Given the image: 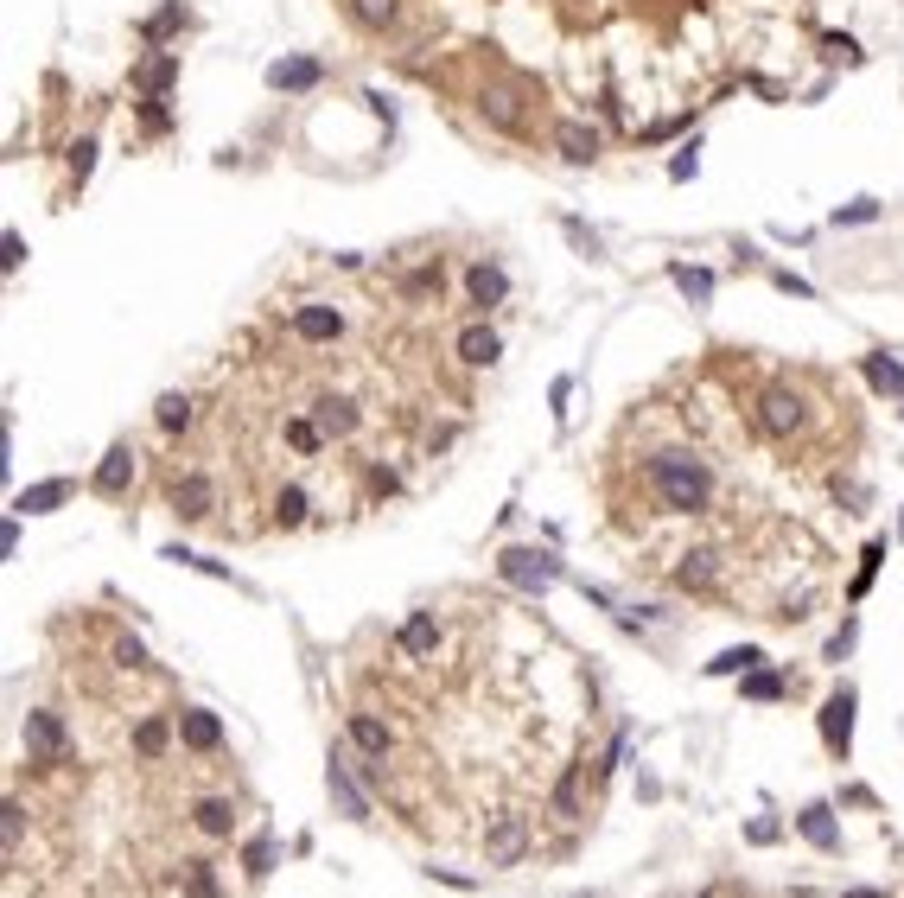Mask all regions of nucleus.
<instances>
[{
    "mask_svg": "<svg viewBox=\"0 0 904 898\" xmlns=\"http://www.w3.org/2000/svg\"><path fill=\"white\" fill-rule=\"evenodd\" d=\"M643 478H650L656 504L675 510V516H701L707 504H714V472H707V459L688 453V446H663V453H650Z\"/></svg>",
    "mask_w": 904,
    "mask_h": 898,
    "instance_id": "obj_1",
    "label": "nucleus"
},
{
    "mask_svg": "<svg viewBox=\"0 0 904 898\" xmlns=\"http://www.w3.org/2000/svg\"><path fill=\"white\" fill-rule=\"evenodd\" d=\"M535 109H542V90H529L523 77H491V83H478V115H484L497 134H529Z\"/></svg>",
    "mask_w": 904,
    "mask_h": 898,
    "instance_id": "obj_2",
    "label": "nucleus"
},
{
    "mask_svg": "<svg viewBox=\"0 0 904 898\" xmlns=\"http://www.w3.org/2000/svg\"><path fill=\"white\" fill-rule=\"evenodd\" d=\"M809 421V402H803V389H790V383H771V389H758V427L771 440H790L796 427Z\"/></svg>",
    "mask_w": 904,
    "mask_h": 898,
    "instance_id": "obj_3",
    "label": "nucleus"
},
{
    "mask_svg": "<svg viewBox=\"0 0 904 898\" xmlns=\"http://www.w3.org/2000/svg\"><path fill=\"white\" fill-rule=\"evenodd\" d=\"M497 574L510 586H523V593H548L554 580H561V561L548 555V548H503L497 555Z\"/></svg>",
    "mask_w": 904,
    "mask_h": 898,
    "instance_id": "obj_4",
    "label": "nucleus"
},
{
    "mask_svg": "<svg viewBox=\"0 0 904 898\" xmlns=\"http://www.w3.org/2000/svg\"><path fill=\"white\" fill-rule=\"evenodd\" d=\"M287 325H293L300 344H338L344 338V306L338 300H300L287 313Z\"/></svg>",
    "mask_w": 904,
    "mask_h": 898,
    "instance_id": "obj_5",
    "label": "nucleus"
},
{
    "mask_svg": "<svg viewBox=\"0 0 904 898\" xmlns=\"http://www.w3.org/2000/svg\"><path fill=\"white\" fill-rule=\"evenodd\" d=\"M854 707H860V695H854V688H834V695L822 701V746L834 752V758H847V752H854Z\"/></svg>",
    "mask_w": 904,
    "mask_h": 898,
    "instance_id": "obj_6",
    "label": "nucleus"
},
{
    "mask_svg": "<svg viewBox=\"0 0 904 898\" xmlns=\"http://www.w3.org/2000/svg\"><path fill=\"white\" fill-rule=\"evenodd\" d=\"M325 790H332V803H338V816H344V822H370V797L357 790V777H351V752H344V746H332V765H325Z\"/></svg>",
    "mask_w": 904,
    "mask_h": 898,
    "instance_id": "obj_7",
    "label": "nucleus"
},
{
    "mask_svg": "<svg viewBox=\"0 0 904 898\" xmlns=\"http://www.w3.org/2000/svg\"><path fill=\"white\" fill-rule=\"evenodd\" d=\"M211 510H217V485H211L204 472L172 478V516H179V523H204Z\"/></svg>",
    "mask_w": 904,
    "mask_h": 898,
    "instance_id": "obj_8",
    "label": "nucleus"
},
{
    "mask_svg": "<svg viewBox=\"0 0 904 898\" xmlns=\"http://www.w3.org/2000/svg\"><path fill=\"white\" fill-rule=\"evenodd\" d=\"M523 848H529V822L523 816H497L491 835H484V860H491V867H516Z\"/></svg>",
    "mask_w": 904,
    "mask_h": 898,
    "instance_id": "obj_9",
    "label": "nucleus"
},
{
    "mask_svg": "<svg viewBox=\"0 0 904 898\" xmlns=\"http://www.w3.org/2000/svg\"><path fill=\"white\" fill-rule=\"evenodd\" d=\"M554 153H561L567 166H593V160H599V128H593V122H580V115L554 122Z\"/></svg>",
    "mask_w": 904,
    "mask_h": 898,
    "instance_id": "obj_10",
    "label": "nucleus"
},
{
    "mask_svg": "<svg viewBox=\"0 0 904 898\" xmlns=\"http://www.w3.org/2000/svg\"><path fill=\"white\" fill-rule=\"evenodd\" d=\"M128 478H134V446H128V440H115L109 453H102V465H96L90 491H96V497H121V491H128Z\"/></svg>",
    "mask_w": 904,
    "mask_h": 898,
    "instance_id": "obj_11",
    "label": "nucleus"
},
{
    "mask_svg": "<svg viewBox=\"0 0 904 898\" xmlns=\"http://www.w3.org/2000/svg\"><path fill=\"white\" fill-rule=\"evenodd\" d=\"M26 752L45 758V765H58V758H64V720L45 714V707H39V714H26Z\"/></svg>",
    "mask_w": 904,
    "mask_h": 898,
    "instance_id": "obj_12",
    "label": "nucleus"
},
{
    "mask_svg": "<svg viewBox=\"0 0 904 898\" xmlns=\"http://www.w3.org/2000/svg\"><path fill=\"white\" fill-rule=\"evenodd\" d=\"M312 421H319V434L325 440H344V434H357V402L351 395H319V408H312Z\"/></svg>",
    "mask_w": 904,
    "mask_h": 898,
    "instance_id": "obj_13",
    "label": "nucleus"
},
{
    "mask_svg": "<svg viewBox=\"0 0 904 898\" xmlns=\"http://www.w3.org/2000/svg\"><path fill=\"white\" fill-rule=\"evenodd\" d=\"M497 357H503V338L491 332V325H465L459 332V364L465 370H491Z\"/></svg>",
    "mask_w": 904,
    "mask_h": 898,
    "instance_id": "obj_14",
    "label": "nucleus"
},
{
    "mask_svg": "<svg viewBox=\"0 0 904 898\" xmlns=\"http://www.w3.org/2000/svg\"><path fill=\"white\" fill-rule=\"evenodd\" d=\"M179 739L191 752H217L223 746V720L211 714V707H185V714H179Z\"/></svg>",
    "mask_w": 904,
    "mask_h": 898,
    "instance_id": "obj_15",
    "label": "nucleus"
},
{
    "mask_svg": "<svg viewBox=\"0 0 904 898\" xmlns=\"http://www.w3.org/2000/svg\"><path fill=\"white\" fill-rule=\"evenodd\" d=\"M71 497V478H45V485H26L20 497H13V516H51Z\"/></svg>",
    "mask_w": 904,
    "mask_h": 898,
    "instance_id": "obj_16",
    "label": "nucleus"
},
{
    "mask_svg": "<svg viewBox=\"0 0 904 898\" xmlns=\"http://www.w3.org/2000/svg\"><path fill=\"white\" fill-rule=\"evenodd\" d=\"M465 293H472V306H503V293H510V274H503L497 262H472V274H465Z\"/></svg>",
    "mask_w": 904,
    "mask_h": 898,
    "instance_id": "obj_17",
    "label": "nucleus"
},
{
    "mask_svg": "<svg viewBox=\"0 0 904 898\" xmlns=\"http://www.w3.org/2000/svg\"><path fill=\"white\" fill-rule=\"evenodd\" d=\"M319 77H325L319 58H274V64H268V83H274V90H312Z\"/></svg>",
    "mask_w": 904,
    "mask_h": 898,
    "instance_id": "obj_18",
    "label": "nucleus"
},
{
    "mask_svg": "<svg viewBox=\"0 0 904 898\" xmlns=\"http://www.w3.org/2000/svg\"><path fill=\"white\" fill-rule=\"evenodd\" d=\"M796 828H803V841H809V848H822V854L841 848V828H834V809L828 803H809L803 816H796Z\"/></svg>",
    "mask_w": 904,
    "mask_h": 898,
    "instance_id": "obj_19",
    "label": "nucleus"
},
{
    "mask_svg": "<svg viewBox=\"0 0 904 898\" xmlns=\"http://www.w3.org/2000/svg\"><path fill=\"white\" fill-rule=\"evenodd\" d=\"M714 580H720V555H714V548H694V555H682V567H675V586H688V593H707Z\"/></svg>",
    "mask_w": 904,
    "mask_h": 898,
    "instance_id": "obj_20",
    "label": "nucleus"
},
{
    "mask_svg": "<svg viewBox=\"0 0 904 898\" xmlns=\"http://www.w3.org/2000/svg\"><path fill=\"white\" fill-rule=\"evenodd\" d=\"M172 83H179V51H160V58H153L141 77H134V90H141V102H160Z\"/></svg>",
    "mask_w": 904,
    "mask_h": 898,
    "instance_id": "obj_21",
    "label": "nucleus"
},
{
    "mask_svg": "<svg viewBox=\"0 0 904 898\" xmlns=\"http://www.w3.org/2000/svg\"><path fill=\"white\" fill-rule=\"evenodd\" d=\"M433 644H440V625H433V612H414L408 625H402V637H395V650H402V656H427Z\"/></svg>",
    "mask_w": 904,
    "mask_h": 898,
    "instance_id": "obj_22",
    "label": "nucleus"
},
{
    "mask_svg": "<svg viewBox=\"0 0 904 898\" xmlns=\"http://www.w3.org/2000/svg\"><path fill=\"white\" fill-rule=\"evenodd\" d=\"M351 20L363 32H389L395 20H402V0H351Z\"/></svg>",
    "mask_w": 904,
    "mask_h": 898,
    "instance_id": "obj_23",
    "label": "nucleus"
},
{
    "mask_svg": "<svg viewBox=\"0 0 904 898\" xmlns=\"http://www.w3.org/2000/svg\"><path fill=\"white\" fill-rule=\"evenodd\" d=\"M866 383H873L879 395H904V364L892 351H873V357H866Z\"/></svg>",
    "mask_w": 904,
    "mask_h": 898,
    "instance_id": "obj_24",
    "label": "nucleus"
},
{
    "mask_svg": "<svg viewBox=\"0 0 904 898\" xmlns=\"http://www.w3.org/2000/svg\"><path fill=\"white\" fill-rule=\"evenodd\" d=\"M758 663H764V650L758 644H739V650H720L714 663H707V676H752Z\"/></svg>",
    "mask_w": 904,
    "mask_h": 898,
    "instance_id": "obj_25",
    "label": "nucleus"
},
{
    "mask_svg": "<svg viewBox=\"0 0 904 898\" xmlns=\"http://www.w3.org/2000/svg\"><path fill=\"white\" fill-rule=\"evenodd\" d=\"M191 816H198V828H204V835H230L236 803H230V797H204L198 809H191Z\"/></svg>",
    "mask_w": 904,
    "mask_h": 898,
    "instance_id": "obj_26",
    "label": "nucleus"
},
{
    "mask_svg": "<svg viewBox=\"0 0 904 898\" xmlns=\"http://www.w3.org/2000/svg\"><path fill=\"white\" fill-rule=\"evenodd\" d=\"M351 739H357V746H363V752H370L376 765H382V752H389V727H382V720H370V714H351Z\"/></svg>",
    "mask_w": 904,
    "mask_h": 898,
    "instance_id": "obj_27",
    "label": "nucleus"
},
{
    "mask_svg": "<svg viewBox=\"0 0 904 898\" xmlns=\"http://www.w3.org/2000/svg\"><path fill=\"white\" fill-rule=\"evenodd\" d=\"M669 274H675V287L688 293V306H707V293H714V274H707V268H688V262H675Z\"/></svg>",
    "mask_w": 904,
    "mask_h": 898,
    "instance_id": "obj_28",
    "label": "nucleus"
},
{
    "mask_svg": "<svg viewBox=\"0 0 904 898\" xmlns=\"http://www.w3.org/2000/svg\"><path fill=\"white\" fill-rule=\"evenodd\" d=\"M739 695L745 701H777V695H784V676H777V669H752V676L739 682Z\"/></svg>",
    "mask_w": 904,
    "mask_h": 898,
    "instance_id": "obj_29",
    "label": "nucleus"
},
{
    "mask_svg": "<svg viewBox=\"0 0 904 898\" xmlns=\"http://www.w3.org/2000/svg\"><path fill=\"white\" fill-rule=\"evenodd\" d=\"M179 26H185V7H179V0H166V7H160V13H153V20L141 26V39H147V45H160L166 32H179Z\"/></svg>",
    "mask_w": 904,
    "mask_h": 898,
    "instance_id": "obj_30",
    "label": "nucleus"
},
{
    "mask_svg": "<svg viewBox=\"0 0 904 898\" xmlns=\"http://www.w3.org/2000/svg\"><path fill=\"white\" fill-rule=\"evenodd\" d=\"M153 414H160L166 434H185V427H191V395H160V408H153Z\"/></svg>",
    "mask_w": 904,
    "mask_h": 898,
    "instance_id": "obj_31",
    "label": "nucleus"
},
{
    "mask_svg": "<svg viewBox=\"0 0 904 898\" xmlns=\"http://www.w3.org/2000/svg\"><path fill=\"white\" fill-rule=\"evenodd\" d=\"M274 523H281V529L306 523V491H300V485H287L281 497H274Z\"/></svg>",
    "mask_w": 904,
    "mask_h": 898,
    "instance_id": "obj_32",
    "label": "nucleus"
},
{
    "mask_svg": "<svg viewBox=\"0 0 904 898\" xmlns=\"http://www.w3.org/2000/svg\"><path fill=\"white\" fill-rule=\"evenodd\" d=\"M879 561H885V542H866V555H860V574H854V586H847V599H866V586H873Z\"/></svg>",
    "mask_w": 904,
    "mask_h": 898,
    "instance_id": "obj_33",
    "label": "nucleus"
},
{
    "mask_svg": "<svg viewBox=\"0 0 904 898\" xmlns=\"http://www.w3.org/2000/svg\"><path fill=\"white\" fill-rule=\"evenodd\" d=\"M287 446H293V453H319V446H325L319 421H287Z\"/></svg>",
    "mask_w": 904,
    "mask_h": 898,
    "instance_id": "obj_34",
    "label": "nucleus"
},
{
    "mask_svg": "<svg viewBox=\"0 0 904 898\" xmlns=\"http://www.w3.org/2000/svg\"><path fill=\"white\" fill-rule=\"evenodd\" d=\"M166 733H172L166 720H147V727L134 733V752H141V758H160V752H166Z\"/></svg>",
    "mask_w": 904,
    "mask_h": 898,
    "instance_id": "obj_35",
    "label": "nucleus"
},
{
    "mask_svg": "<svg viewBox=\"0 0 904 898\" xmlns=\"http://www.w3.org/2000/svg\"><path fill=\"white\" fill-rule=\"evenodd\" d=\"M873 217H879V198H854V204L834 211V230H841V223H873Z\"/></svg>",
    "mask_w": 904,
    "mask_h": 898,
    "instance_id": "obj_36",
    "label": "nucleus"
},
{
    "mask_svg": "<svg viewBox=\"0 0 904 898\" xmlns=\"http://www.w3.org/2000/svg\"><path fill=\"white\" fill-rule=\"evenodd\" d=\"M20 262H26V243H20V230H7V236H0V268L20 274Z\"/></svg>",
    "mask_w": 904,
    "mask_h": 898,
    "instance_id": "obj_37",
    "label": "nucleus"
},
{
    "mask_svg": "<svg viewBox=\"0 0 904 898\" xmlns=\"http://www.w3.org/2000/svg\"><path fill=\"white\" fill-rule=\"evenodd\" d=\"M90 166H96V141H77L71 147V179L83 185V179H90Z\"/></svg>",
    "mask_w": 904,
    "mask_h": 898,
    "instance_id": "obj_38",
    "label": "nucleus"
},
{
    "mask_svg": "<svg viewBox=\"0 0 904 898\" xmlns=\"http://www.w3.org/2000/svg\"><path fill=\"white\" fill-rule=\"evenodd\" d=\"M854 637H860V625H854V618H847V625H841V631L828 637V663H841V656L854 650Z\"/></svg>",
    "mask_w": 904,
    "mask_h": 898,
    "instance_id": "obj_39",
    "label": "nucleus"
},
{
    "mask_svg": "<svg viewBox=\"0 0 904 898\" xmlns=\"http://www.w3.org/2000/svg\"><path fill=\"white\" fill-rule=\"evenodd\" d=\"M242 860H249V873H255V879H262V873L274 867V841H249V854H242Z\"/></svg>",
    "mask_w": 904,
    "mask_h": 898,
    "instance_id": "obj_40",
    "label": "nucleus"
},
{
    "mask_svg": "<svg viewBox=\"0 0 904 898\" xmlns=\"http://www.w3.org/2000/svg\"><path fill=\"white\" fill-rule=\"evenodd\" d=\"M191 898H217V879H211V867H191Z\"/></svg>",
    "mask_w": 904,
    "mask_h": 898,
    "instance_id": "obj_41",
    "label": "nucleus"
},
{
    "mask_svg": "<svg viewBox=\"0 0 904 898\" xmlns=\"http://www.w3.org/2000/svg\"><path fill=\"white\" fill-rule=\"evenodd\" d=\"M115 656H121V663H128V669H141V663H147V650L134 644V637H121V644H115Z\"/></svg>",
    "mask_w": 904,
    "mask_h": 898,
    "instance_id": "obj_42",
    "label": "nucleus"
},
{
    "mask_svg": "<svg viewBox=\"0 0 904 898\" xmlns=\"http://www.w3.org/2000/svg\"><path fill=\"white\" fill-rule=\"evenodd\" d=\"M847 898H885V892H873V886H860V892H847Z\"/></svg>",
    "mask_w": 904,
    "mask_h": 898,
    "instance_id": "obj_43",
    "label": "nucleus"
},
{
    "mask_svg": "<svg viewBox=\"0 0 904 898\" xmlns=\"http://www.w3.org/2000/svg\"><path fill=\"white\" fill-rule=\"evenodd\" d=\"M898 542H904V523H898Z\"/></svg>",
    "mask_w": 904,
    "mask_h": 898,
    "instance_id": "obj_44",
    "label": "nucleus"
}]
</instances>
